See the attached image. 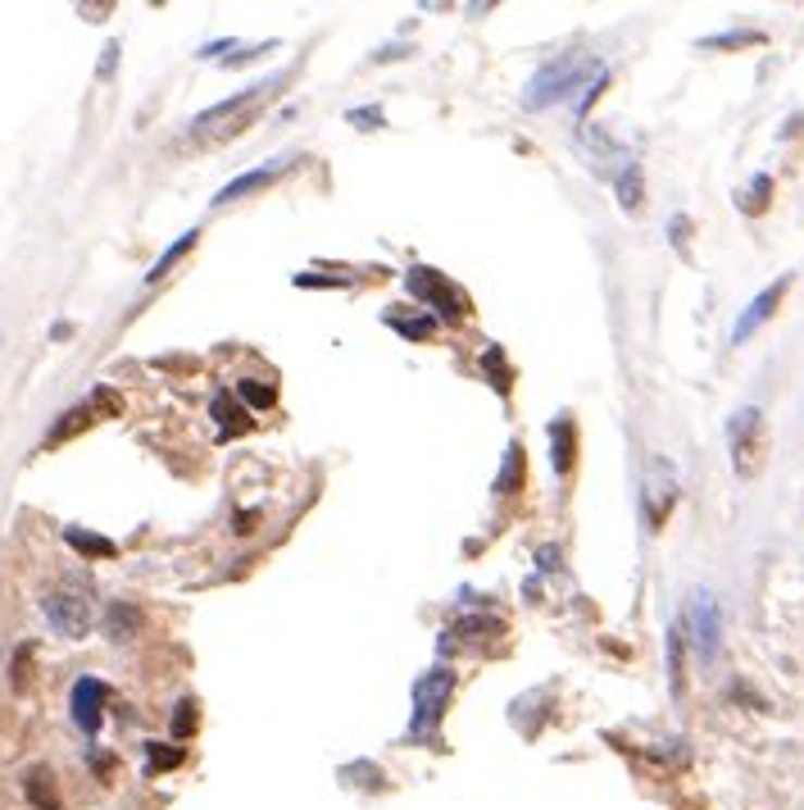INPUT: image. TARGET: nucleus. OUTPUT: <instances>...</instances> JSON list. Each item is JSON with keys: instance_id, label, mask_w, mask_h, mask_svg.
<instances>
[{"instance_id": "1", "label": "nucleus", "mask_w": 804, "mask_h": 810, "mask_svg": "<svg viewBox=\"0 0 804 810\" xmlns=\"http://www.w3.org/2000/svg\"><path fill=\"white\" fill-rule=\"evenodd\" d=\"M601 73H605V69L595 64L591 56H555L551 64H541V69L532 73V83H528V91H523V106H528V110H551V106H559V100L573 96L586 78L595 83Z\"/></svg>"}, {"instance_id": "2", "label": "nucleus", "mask_w": 804, "mask_h": 810, "mask_svg": "<svg viewBox=\"0 0 804 810\" xmlns=\"http://www.w3.org/2000/svg\"><path fill=\"white\" fill-rule=\"evenodd\" d=\"M455 697V670L436 665L413 683V720H409V742H432L441 747V720Z\"/></svg>"}, {"instance_id": "3", "label": "nucleus", "mask_w": 804, "mask_h": 810, "mask_svg": "<svg viewBox=\"0 0 804 810\" xmlns=\"http://www.w3.org/2000/svg\"><path fill=\"white\" fill-rule=\"evenodd\" d=\"M277 87V78H264V83H255V87H246V91H237V96H227V100H219V106H210L205 114H196L191 119V137H232L237 128H246V119L264 106V96Z\"/></svg>"}, {"instance_id": "4", "label": "nucleus", "mask_w": 804, "mask_h": 810, "mask_svg": "<svg viewBox=\"0 0 804 810\" xmlns=\"http://www.w3.org/2000/svg\"><path fill=\"white\" fill-rule=\"evenodd\" d=\"M409 292L413 296H419V300H428V306L441 315V319H446V323H459L463 315H469L473 310V300L469 296H463L455 283H450V278L446 273H436V269H409Z\"/></svg>"}, {"instance_id": "5", "label": "nucleus", "mask_w": 804, "mask_h": 810, "mask_svg": "<svg viewBox=\"0 0 804 810\" xmlns=\"http://www.w3.org/2000/svg\"><path fill=\"white\" fill-rule=\"evenodd\" d=\"M759 438H764L759 405H741V410L728 419V451H732L737 478H755V469H759Z\"/></svg>"}, {"instance_id": "6", "label": "nucleus", "mask_w": 804, "mask_h": 810, "mask_svg": "<svg viewBox=\"0 0 804 810\" xmlns=\"http://www.w3.org/2000/svg\"><path fill=\"white\" fill-rule=\"evenodd\" d=\"M41 615H46V624L60 633V638H87L91 633V601H87V592L83 588H60V592H50L46 601H41Z\"/></svg>"}, {"instance_id": "7", "label": "nucleus", "mask_w": 804, "mask_h": 810, "mask_svg": "<svg viewBox=\"0 0 804 810\" xmlns=\"http://www.w3.org/2000/svg\"><path fill=\"white\" fill-rule=\"evenodd\" d=\"M687 628L695 633V651H700V661L709 665L714 655H718V638H722V619H718V601H714V592H705V588H695V592H691Z\"/></svg>"}, {"instance_id": "8", "label": "nucleus", "mask_w": 804, "mask_h": 810, "mask_svg": "<svg viewBox=\"0 0 804 810\" xmlns=\"http://www.w3.org/2000/svg\"><path fill=\"white\" fill-rule=\"evenodd\" d=\"M672 505H678V478H672L668 461H655L651 478H645V524H651V533H659L668 524Z\"/></svg>"}, {"instance_id": "9", "label": "nucleus", "mask_w": 804, "mask_h": 810, "mask_svg": "<svg viewBox=\"0 0 804 810\" xmlns=\"http://www.w3.org/2000/svg\"><path fill=\"white\" fill-rule=\"evenodd\" d=\"M106 701H110V688L100 678L83 674L73 683V692H69V705H73V724L83 728V733H100V720H106Z\"/></svg>"}, {"instance_id": "10", "label": "nucleus", "mask_w": 804, "mask_h": 810, "mask_svg": "<svg viewBox=\"0 0 804 810\" xmlns=\"http://www.w3.org/2000/svg\"><path fill=\"white\" fill-rule=\"evenodd\" d=\"M787 287H791V273H782V278H777V283H768V287H764L755 300H750L745 315H741V319H737V328H732V342H737V346H741V342H750V333H755V328H764V323L772 319V310L782 306Z\"/></svg>"}, {"instance_id": "11", "label": "nucleus", "mask_w": 804, "mask_h": 810, "mask_svg": "<svg viewBox=\"0 0 804 810\" xmlns=\"http://www.w3.org/2000/svg\"><path fill=\"white\" fill-rule=\"evenodd\" d=\"M282 169H287V160H269V164H259L250 173H242V179H232L227 187H219L214 196V206H232V200H242V196H255V192H264L273 179H282Z\"/></svg>"}, {"instance_id": "12", "label": "nucleus", "mask_w": 804, "mask_h": 810, "mask_svg": "<svg viewBox=\"0 0 804 810\" xmlns=\"http://www.w3.org/2000/svg\"><path fill=\"white\" fill-rule=\"evenodd\" d=\"M100 628H106L110 642H133L137 628H141V611L133 601H110V611L100 615Z\"/></svg>"}, {"instance_id": "13", "label": "nucleus", "mask_w": 804, "mask_h": 810, "mask_svg": "<svg viewBox=\"0 0 804 810\" xmlns=\"http://www.w3.org/2000/svg\"><path fill=\"white\" fill-rule=\"evenodd\" d=\"M23 797H28L37 810H64L60 788H55V774H50L46 765H33L28 774H23Z\"/></svg>"}, {"instance_id": "14", "label": "nucleus", "mask_w": 804, "mask_h": 810, "mask_svg": "<svg viewBox=\"0 0 804 810\" xmlns=\"http://www.w3.org/2000/svg\"><path fill=\"white\" fill-rule=\"evenodd\" d=\"M573 451H578V428H573V419H555V424H551V465H555L559 478L573 469Z\"/></svg>"}, {"instance_id": "15", "label": "nucleus", "mask_w": 804, "mask_h": 810, "mask_svg": "<svg viewBox=\"0 0 804 810\" xmlns=\"http://www.w3.org/2000/svg\"><path fill=\"white\" fill-rule=\"evenodd\" d=\"M64 542L73 551H83L87 561H110V555H119V547L110 538H100V533H87V528H64Z\"/></svg>"}, {"instance_id": "16", "label": "nucleus", "mask_w": 804, "mask_h": 810, "mask_svg": "<svg viewBox=\"0 0 804 810\" xmlns=\"http://www.w3.org/2000/svg\"><path fill=\"white\" fill-rule=\"evenodd\" d=\"M496 492H505V496L523 492V442H509V451H505V469L496 474Z\"/></svg>"}, {"instance_id": "17", "label": "nucleus", "mask_w": 804, "mask_h": 810, "mask_svg": "<svg viewBox=\"0 0 804 810\" xmlns=\"http://www.w3.org/2000/svg\"><path fill=\"white\" fill-rule=\"evenodd\" d=\"M210 410H214V419H219V428H223V438H232V433H242V428L250 424V415L242 410V405L237 401H232L227 392H219L214 396V405H210Z\"/></svg>"}, {"instance_id": "18", "label": "nucleus", "mask_w": 804, "mask_h": 810, "mask_svg": "<svg viewBox=\"0 0 804 810\" xmlns=\"http://www.w3.org/2000/svg\"><path fill=\"white\" fill-rule=\"evenodd\" d=\"M196 237H200V233H196V228H191V233H183V237H177V242H173V246L164 250V256H160V260H154V265H150V273H146V283H160V278H169V269H173V265H177V260H183V256H187V250L196 246Z\"/></svg>"}, {"instance_id": "19", "label": "nucleus", "mask_w": 804, "mask_h": 810, "mask_svg": "<svg viewBox=\"0 0 804 810\" xmlns=\"http://www.w3.org/2000/svg\"><path fill=\"white\" fill-rule=\"evenodd\" d=\"M87 424H91V405H73V410H69V415H60V424L46 433V446H60V442H69V438L77 433V428H87Z\"/></svg>"}, {"instance_id": "20", "label": "nucleus", "mask_w": 804, "mask_h": 810, "mask_svg": "<svg viewBox=\"0 0 804 810\" xmlns=\"http://www.w3.org/2000/svg\"><path fill=\"white\" fill-rule=\"evenodd\" d=\"M183 747H169V742H146V774H164L183 765Z\"/></svg>"}, {"instance_id": "21", "label": "nucleus", "mask_w": 804, "mask_h": 810, "mask_svg": "<svg viewBox=\"0 0 804 810\" xmlns=\"http://www.w3.org/2000/svg\"><path fill=\"white\" fill-rule=\"evenodd\" d=\"M482 633H486V638H500L505 624H500L496 615H469V619H463L459 628H450L446 638H482Z\"/></svg>"}, {"instance_id": "22", "label": "nucleus", "mask_w": 804, "mask_h": 810, "mask_svg": "<svg viewBox=\"0 0 804 810\" xmlns=\"http://www.w3.org/2000/svg\"><path fill=\"white\" fill-rule=\"evenodd\" d=\"M618 200H622V210H628V214L641 206V169H636V160H628L622 173H618Z\"/></svg>"}, {"instance_id": "23", "label": "nucleus", "mask_w": 804, "mask_h": 810, "mask_svg": "<svg viewBox=\"0 0 804 810\" xmlns=\"http://www.w3.org/2000/svg\"><path fill=\"white\" fill-rule=\"evenodd\" d=\"M682 638H687V624H672L668 628V683H672V692H682Z\"/></svg>"}, {"instance_id": "24", "label": "nucleus", "mask_w": 804, "mask_h": 810, "mask_svg": "<svg viewBox=\"0 0 804 810\" xmlns=\"http://www.w3.org/2000/svg\"><path fill=\"white\" fill-rule=\"evenodd\" d=\"M33 655H37V647H33V642H23V647L14 651V665H10V683H14V692H28V683H33Z\"/></svg>"}, {"instance_id": "25", "label": "nucleus", "mask_w": 804, "mask_h": 810, "mask_svg": "<svg viewBox=\"0 0 804 810\" xmlns=\"http://www.w3.org/2000/svg\"><path fill=\"white\" fill-rule=\"evenodd\" d=\"M386 323L396 328L400 338H409V342H423V338H432V319H400V315H386Z\"/></svg>"}, {"instance_id": "26", "label": "nucleus", "mask_w": 804, "mask_h": 810, "mask_svg": "<svg viewBox=\"0 0 804 810\" xmlns=\"http://www.w3.org/2000/svg\"><path fill=\"white\" fill-rule=\"evenodd\" d=\"M196 724H200L196 701H177V711H173V738H191Z\"/></svg>"}, {"instance_id": "27", "label": "nucleus", "mask_w": 804, "mask_h": 810, "mask_svg": "<svg viewBox=\"0 0 804 810\" xmlns=\"http://www.w3.org/2000/svg\"><path fill=\"white\" fill-rule=\"evenodd\" d=\"M237 392H242V401H246V405H255V410H269V405L277 401V392H273V388H259L255 378H246V383H242Z\"/></svg>"}, {"instance_id": "28", "label": "nucleus", "mask_w": 804, "mask_h": 810, "mask_svg": "<svg viewBox=\"0 0 804 810\" xmlns=\"http://www.w3.org/2000/svg\"><path fill=\"white\" fill-rule=\"evenodd\" d=\"M768 192H772L768 173H759V179H755V187H750V200H745V210H764V206H768Z\"/></svg>"}, {"instance_id": "29", "label": "nucleus", "mask_w": 804, "mask_h": 810, "mask_svg": "<svg viewBox=\"0 0 804 810\" xmlns=\"http://www.w3.org/2000/svg\"><path fill=\"white\" fill-rule=\"evenodd\" d=\"M759 33H728V37H709L705 46H718V50H728V46H755Z\"/></svg>"}, {"instance_id": "30", "label": "nucleus", "mask_w": 804, "mask_h": 810, "mask_svg": "<svg viewBox=\"0 0 804 810\" xmlns=\"http://www.w3.org/2000/svg\"><path fill=\"white\" fill-rule=\"evenodd\" d=\"M91 405H96V410H110V415H119V410H123V401H119V396H114L110 388H96Z\"/></svg>"}, {"instance_id": "31", "label": "nucleus", "mask_w": 804, "mask_h": 810, "mask_svg": "<svg viewBox=\"0 0 804 810\" xmlns=\"http://www.w3.org/2000/svg\"><path fill=\"white\" fill-rule=\"evenodd\" d=\"M605 87H609V73H601V78H595V83L586 87V96H582V106H578V110L586 114V110L595 106V100H601V91H605Z\"/></svg>"}, {"instance_id": "32", "label": "nucleus", "mask_w": 804, "mask_h": 810, "mask_svg": "<svg viewBox=\"0 0 804 810\" xmlns=\"http://www.w3.org/2000/svg\"><path fill=\"white\" fill-rule=\"evenodd\" d=\"M110 765H114V756H106V751H91V770H96V774H110Z\"/></svg>"}, {"instance_id": "33", "label": "nucleus", "mask_w": 804, "mask_h": 810, "mask_svg": "<svg viewBox=\"0 0 804 810\" xmlns=\"http://www.w3.org/2000/svg\"><path fill=\"white\" fill-rule=\"evenodd\" d=\"M559 547H541V569H559Z\"/></svg>"}]
</instances>
